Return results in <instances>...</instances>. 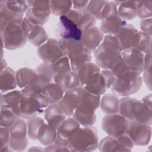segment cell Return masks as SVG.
Wrapping results in <instances>:
<instances>
[{
	"mask_svg": "<svg viewBox=\"0 0 152 152\" xmlns=\"http://www.w3.org/2000/svg\"><path fill=\"white\" fill-rule=\"evenodd\" d=\"M110 70L115 79L110 88L116 96L128 97L140 89L142 78L140 74L131 71L122 61L116 63Z\"/></svg>",
	"mask_w": 152,
	"mask_h": 152,
	"instance_id": "6da1fadb",
	"label": "cell"
},
{
	"mask_svg": "<svg viewBox=\"0 0 152 152\" xmlns=\"http://www.w3.org/2000/svg\"><path fill=\"white\" fill-rule=\"evenodd\" d=\"M122 50L115 36L104 35V38L94 51L96 63L102 69H110L122 61Z\"/></svg>",
	"mask_w": 152,
	"mask_h": 152,
	"instance_id": "7a4b0ae2",
	"label": "cell"
},
{
	"mask_svg": "<svg viewBox=\"0 0 152 152\" xmlns=\"http://www.w3.org/2000/svg\"><path fill=\"white\" fill-rule=\"evenodd\" d=\"M119 113L129 122H140L151 125V109L141 100L130 97H123L119 99Z\"/></svg>",
	"mask_w": 152,
	"mask_h": 152,
	"instance_id": "3957f363",
	"label": "cell"
},
{
	"mask_svg": "<svg viewBox=\"0 0 152 152\" xmlns=\"http://www.w3.org/2000/svg\"><path fill=\"white\" fill-rule=\"evenodd\" d=\"M100 97L83 88L81 100L72 116L82 126L93 125L96 120V111L100 107Z\"/></svg>",
	"mask_w": 152,
	"mask_h": 152,
	"instance_id": "277c9868",
	"label": "cell"
},
{
	"mask_svg": "<svg viewBox=\"0 0 152 152\" xmlns=\"http://www.w3.org/2000/svg\"><path fill=\"white\" fill-rule=\"evenodd\" d=\"M71 151H92L98 148L99 138L96 128L92 125L80 126L68 139Z\"/></svg>",
	"mask_w": 152,
	"mask_h": 152,
	"instance_id": "5b68a950",
	"label": "cell"
},
{
	"mask_svg": "<svg viewBox=\"0 0 152 152\" xmlns=\"http://www.w3.org/2000/svg\"><path fill=\"white\" fill-rule=\"evenodd\" d=\"M59 41L64 52L69 59L72 71L77 72L84 63L91 61V52L80 40L61 39Z\"/></svg>",
	"mask_w": 152,
	"mask_h": 152,
	"instance_id": "8992f818",
	"label": "cell"
},
{
	"mask_svg": "<svg viewBox=\"0 0 152 152\" xmlns=\"http://www.w3.org/2000/svg\"><path fill=\"white\" fill-rule=\"evenodd\" d=\"M37 74L25 88L21 90L24 95L39 98L43 88L53 81L54 74L50 64L43 62L40 64L35 69Z\"/></svg>",
	"mask_w": 152,
	"mask_h": 152,
	"instance_id": "52a82bcc",
	"label": "cell"
},
{
	"mask_svg": "<svg viewBox=\"0 0 152 152\" xmlns=\"http://www.w3.org/2000/svg\"><path fill=\"white\" fill-rule=\"evenodd\" d=\"M21 23H10L1 31V49L15 50L25 45L27 38L21 28Z\"/></svg>",
	"mask_w": 152,
	"mask_h": 152,
	"instance_id": "ba28073f",
	"label": "cell"
},
{
	"mask_svg": "<svg viewBox=\"0 0 152 152\" xmlns=\"http://www.w3.org/2000/svg\"><path fill=\"white\" fill-rule=\"evenodd\" d=\"M28 9L26 17L34 25L42 26L46 23L51 14L50 1H27Z\"/></svg>",
	"mask_w": 152,
	"mask_h": 152,
	"instance_id": "9c48e42d",
	"label": "cell"
},
{
	"mask_svg": "<svg viewBox=\"0 0 152 152\" xmlns=\"http://www.w3.org/2000/svg\"><path fill=\"white\" fill-rule=\"evenodd\" d=\"M9 144L13 151H23L27 147V127L24 119L19 118L10 128Z\"/></svg>",
	"mask_w": 152,
	"mask_h": 152,
	"instance_id": "30bf717a",
	"label": "cell"
},
{
	"mask_svg": "<svg viewBox=\"0 0 152 152\" xmlns=\"http://www.w3.org/2000/svg\"><path fill=\"white\" fill-rule=\"evenodd\" d=\"M129 122L118 113L105 115L102 120L103 130L109 135L118 138L126 132Z\"/></svg>",
	"mask_w": 152,
	"mask_h": 152,
	"instance_id": "8fae6325",
	"label": "cell"
},
{
	"mask_svg": "<svg viewBox=\"0 0 152 152\" xmlns=\"http://www.w3.org/2000/svg\"><path fill=\"white\" fill-rule=\"evenodd\" d=\"M37 53L43 62L51 64L60 58L65 56L59 41L54 38H49L43 45L38 47Z\"/></svg>",
	"mask_w": 152,
	"mask_h": 152,
	"instance_id": "7c38bea8",
	"label": "cell"
},
{
	"mask_svg": "<svg viewBox=\"0 0 152 152\" xmlns=\"http://www.w3.org/2000/svg\"><path fill=\"white\" fill-rule=\"evenodd\" d=\"M126 132L129 135L135 145H147L151 140V125L129 122Z\"/></svg>",
	"mask_w": 152,
	"mask_h": 152,
	"instance_id": "4fadbf2b",
	"label": "cell"
},
{
	"mask_svg": "<svg viewBox=\"0 0 152 152\" xmlns=\"http://www.w3.org/2000/svg\"><path fill=\"white\" fill-rule=\"evenodd\" d=\"M65 92V90L60 83L52 81L46 85L39 97L42 108L45 109L50 104L58 103Z\"/></svg>",
	"mask_w": 152,
	"mask_h": 152,
	"instance_id": "5bb4252c",
	"label": "cell"
},
{
	"mask_svg": "<svg viewBox=\"0 0 152 152\" xmlns=\"http://www.w3.org/2000/svg\"><path fill=\"white\" fill-rule=\"evenodd\" d=\"M83 92V87H79L65 91L62 98L58 103V104L66 116L69 117L72 116L76 107L81 100Z\"/></svg>",
	"mask_w": 152,
	"mask_h": 152,
	"instance_id": "9a60e30c",
	"label": "cell"
},
{
	"mask_svg": "<svg viewBox=\"0 0 152 152\" xmlns=\"http://www.w3.org/2000/svg\"><path fill=\"white\" fill-rule=\"evenodd\" d=\"M122 61L128 68L138 74L144 70V53L135 48H130L121 52Z\"/></svg>",
	"mask_w": 152,
	"mask_h": 152,
	"instance_id": "2e32d148",
	"label": "cell"
},
{
	"mask_svg": "<svg viewBox=\"0 0 152 152\" xmlns=\"http://www.w3.org/2000/svg\"><path fill=\"white\" fill-rule=\"evenodd\" d=\"M43 109L39 98L23 95L19 104L20 117L27 119L42 113Z\"/></svg>",
	"mask_w": 152,
	"mask_h": 152,
	"instance_id": "e0dca14e",
	"label": "cell"
},
{
	"mask_svg": "<svg viewBox=\"0 0 152 152\" xmlns=\"http://www.w3.org/2000/svg\"><path fill=\"white\" fill-rule=\"evenodd\" d=\"M59 29L61 39L80 40L83 31L66 15H62L59 19Z\"/></svg>",
	"mask_w": 152,
	"mask_h": 152,
	"instance_id": "ac0fdd59",
	"label": "cell"
},
{
	"mask_svg": "<svg viewBox=\"0 0 152 152\" xmlns=\"http://www.w3.org/2000/svg\"><path fill=\"white\" fill-rule=\"evenodd\" d=\"M104 36L100 28L94 26L83 31L80 41L88 50L94 52L102 43Z\"/></svg>",
	"mask_w": 152,
	"mask_h": 152,
	"instance_id": "d6986e66",
	"label": "cell"
},
{
	"mask_svg": "<svg viewBox=\"0 0 152 152\" xmlns=\"http://www.w3.org/2000/svg\"><path fill=\"white\" fill-rule=\"evenodd\" d=\"M66 16L74 22L82 30L94 26L96 22L94 16L87 9L82 10H71Z\"/></svg>",
	"mask_w": 152,
	"mask_h": 152,
	"instance_id": "ffe728a7",
	"label": "cell"
},
{
	"mask_svg": "<svg viewBox=\"0 0 152 152\" xmlns=\"http://www.w3.org/2000/svg\"><path fill=\"white\" fill-rule=\"evenodd\" d=\"M138 30L131 25L124 26L115 36L122 50L133 48Z\"/></svg>",
	"mask_w": 152,
	"mask_h": 152,
	"instance_id": "44dd1931",
	"label": "cell"
},
{
	"mask_svg": "<svg viewBox=\"0 0 152 152\" xmlns=\"http://www.w3.org/2000/svg\"><path fill=\"white\" fill-rule=\"evenodd\" d=\"M44 117L47 123L56 129L66 119L65 115L58 103L49 105L44 110Z\"/></svg>",
	"mask_w": 152,
	"mask_h": 152,
	"instance_id": "7402d4cb",
	"label": "cell"
},
{
	"mask_svg": "<svg viewBox=\"0 0 152 152\" xmlns=\"http://www.w3.org/2000/svg\"><path fill=\"white\" fill-rule=\"evenodd\" d=\"M126 24H127L126 20L116 15L102 20L100 28L104 34L115 36Z\"/></svg>",
	"mask_w": 152,
	"mask_h": 152,
	"instance_id": "603a6c76",
	"label": "cell"
},
{
	"mask_svg": "<svg viewBox=\"0 0 152 152\" xmlns=\"http://www.w3.org/2000/svg\"><path fill=\"white\" fill-rule=\"evenodd\" d=\"M23 95L21 90H18L5 93L1 96V107H8L20 116L19 104Z\"/></svg>",
	"mask_w": 152,
	"mask_h": 152,
	"instance_id": "cb8c5ba5",
	"label": "cell"
},
{
	"mask_svg": "<svg viewBox=\"0 0 152 152\" xmlns=\"http://www.w3.org/2000/svg\"><path fill=\"white\" fill-rule=\"evenodd\" d=\"M54 74L53 81L61 84L67 73L71 71L70 62L66 55L63 56L50 64Z\"/></svg>",
	"mask_w": 152,
	"mask_h": 152,
	"instance_id": "d4e9b609",
	"label": "cell"
},
{
	"mask_svg": "<svg viewBox=\"0 0 152 152\" xmlns=\"http://www.w3.org/2000/svg\"><path fill=\"white\" fill-rule=\"evenodd\" d=\"M83 87L87 91L100 96L104 94L107 89L101 71L93 76Z\"/></svg>",
	"mask_w": 152,
	"mask_h": 152,
	"instance_id": "484cf974",
	"label": "cell"
},
{
	"mask_svg": "<svg viewBox=\"0 0 152 152\" xmlns=\"http://www.w3.org/2000/svg\"><path fill=\"white\" fill-rule=\"evenodd\" d=\"M118 15L125 20H131L137 17V4L135 1H115Z\"/></svg>",
	"mask_w": 152,
	"mask_h": 152,
	"instance_id": "4316f807",
	"label": "cell"
},
{
	"mask_svg": "<svg viewBox=\"0 0 152 152\" xmlns=\"http://www.w3.org/2000/svg\"><path fill=\"white\" fill-rule=\"evenodd\" d=\"M23 14L17 13L8 9L4 1H0V30H2L8 24L12 23H21Z\"/></svg>",
	"mask_w": 152,
	"mask_h": 152,
	"instance_id": "83f0119b",
	"label": "cell"
},
{
	"mask_svg": "<svg viewBox=\"0 0 152 152\" xmlns=\"http://www.w3.org/2000/svg\"><path fill=\"white\" fill-rule=\"evenodd\" d=\"M15 72L10 67L1 71L0 87L2 93L14 90L17 87Z\"/></svg>",
	"mask_w": 152,
	"mask_h": 152,
	"instance_id": "f1b7e54d",
	"label": "cell"
},
{
	"mask_svg": "<svg viewBox=\"0 0 152 152\" xmlns=\"http://www.w3.org/2000/svg\"><path fill=\"white\" fill-rule=\"evenodd\" d=\"M57 134L58 131L55 128L48 123L44 122L38 131L37 139L42 145L46 146L55 142Z\"/></svg>",
	"mask_w": 152,
	"mask_h": 152,
	"instance_id": "f546056e",
	"label": "cell"
},
{
	"mask_svg": "<svg viewBox=\"0 0 152 152\" xmlns=\"http://www.w3.org/2000/svg\"><path fill=\"white\" fill-rule=\"evenodd\" d=\"M101 110L106 115L119 113V99L114 93H107L100 99Z\"/></svg>",
	"mask_w": 152,
	"mask_h": 152,
	"instance_id": "4dcf8cb0",
	"label": "cell"
},
{
	"mask_svg": "<svg viewBox=\"0 0 152 152\" xmlns=\"http://www.w3.org/2000/svg\"><path fill=\"white\" fill-rule=\"evenodd\" d=\"M100 71V68L96 63L91 61L84 63L77 71L82 87H83L93 76Z\"/></svg>",
	"mask_w": 152,
	"mask_h": 152,
	"instance_id": "1f68e13d",
	"label": "cell"
},
{
	"mask_svg": "<svg viewBox=\"0 0 152 152\" xmlns=\"http://www.w3.org/2000/svg\"><path fill=\"white\" fill-rule=\"evenodd\" d=\"M27 38L32 45L37 48L45 43L49 39L45 28L39 25H33Z\"/></svg>",
	"mask_w": 152,
	"mask_h": 152,
	"instance_id": "d6a6232c",
	"label": "cell"
},
{
	"mask_svg": "<svg viewBox=\"0 0 152 152\" xmlns=\"http://www.w3.org/2000/svg\"><path fill=\"white\" fill-rule=\"evenodd\" d=\"M98 148L102 152L104 151H128L131 149L122 145L116 138L107 136L102 139L99 142Z\"/></svg>",
	"mask_w": 152,
	"mask_h": 152,
	"instance_id": "836d02e7",
	"label": "cell"
},
{
	"mask_svg": "<svg viewBox=\"0 0 152 152\" xmlns=\"http://www.w3.org/2000/svg\"><path fill=\"white\" fill-rule=\"evenodd\" d=\"M78 122L72 116L66 118L58 128V134L65 139H68L81 126Z\"/></svg>",
	"mask_w": 152,
	"mask_h": 152,
	"instance_id": "e575fe53",
	"label": "cell"
},
{
	"mask_svg": "<svg viewBox=\"0 0 152 152\" xmlns=\"http://www.w3.org/2000/svg\"><path fill=\"white\" fill-rule=\"evenodd\" d=\"M36 74L35 69L27 67L18 69L15 72L17 86L21 89L25 88L30 83Z\"/></svg>",
	"mask_w": 152,
	"mask_h": 152,
	"instance_id": "d590c367",
	"label": "cell"
},
{
	"mask_svg": "<svg viewBox=\"0 0 152 152\" xmlns=\"http://www.w3.org/2000/svg\"><path fill=\"white\" fill-rule=\"evenodd\" d=\"M51 14L57 15H66L72 10V1H50Z\"/></svg>",
	"mask_w": 152,
	"mask_h": 152,
	"instance_id": "8d00e7d4",
	"label": "cell"
},
{
	"mask_svg": "<svg viewBox=\"0 0 152 152\" xmlns=\"http://www.w3.org/2000/svg\"><path fill=\"white\" fill-rule=\"evenodd\" d=\"M151 36L141 31H138L134 47L142 53H145L151 50Z\"/></svg>",
	"mask_w": 152,
	"mask_h": 152,
	"instance_id": "74e56055",
	"label": "cell"
},
{
	"mask_svg": "<svg viewBox=\"0 0 152 152\" xmlns=\"http://www.w3.org/2000/svg\"><path fill=\"white\" fill-rule=\"evenodd\" d=\"M20 116L11 109L1 107V126L10 128Z\"/></svg>",
	"mask_w": 152,
	"mask_h": 152,
	"instance_id": "f35d334b",
	"label": "cell"
},
{
	"mask_svg": "<svg viewBox=\"0 0 152 152\" xmlns=\"http://www.w3.org/2000/svg\"><path fill=\"white\" fill-rule=\"evenodd\" d=\"M26 122L28 137L31 140L37 139L38 131L42 124L44 123V120L39 116H35L27 119Z\"/></svg>",
	"mask_w": 152,
	"mask_h": 152,
	"instance_id": "ab89813d",
	"label": "cell"
},
{
	"mask_svg": "<svg viewBox=\"0 0 152 152\" xmlns=\"http://www.w3.org/2000/svg\"><path fill=\"white\" fill-rule=\"evenodd\" d=\"M61 84L64 87L65 91L79 87H82L77 72L72 70L66 74L62 80Z\"/></svg>",
	"mask_w": 152,
	"mask_h": 152,
	"instance_id": "60d3db41",
	"label": "cell"
},
{
	"mask_svg": "<svg viewBox=\"0 0 152 152\" xmlns=\"http://www.w3.org/2000/svg\"><path fill=\"white\" fill-rule=\"evenodd\" d=\"M137 16L140 18H151L152 15V1H136Z\"/></svg>",
	"mask_w": 152,
	"mask_h": 152,
	"instance_id": "b9f144b4",
	"label": "cell"
},
{
	"mask_svg": "<svg viewBox=\"0 0 152 152\" xmlns=\"http://www.w3.org/2000/svg\"><path fill=\"white\" fill-rule=\"evenodd\" d=\"M106 2L107 1H89L86 9L94 16L96 19L100 20Z\"/></svg>",
	"mask_w": 152,
	"mask_h": 152,
	"instance_id": "7bdbcfd3",
	"label": "cell"
},
{
	"mask_svg": "<svg viewBox=\"0 0 152 152\" xmlns=\"http://www.w3.org/2000/svg\"><path fill=\"white\" fill-rule=\"evenodd\" d=\"M8 9L17 13L24 14L28 9L26 1H4Z\"/></svg>",
	"mask_w": 152,
	"mask_h": 152,
	"instance_id": "ee69618b",
	"label": "cell"
},
{
	"mask_svg": "<svg viewBox=\"0 0 152 152\" xmlns=\"http://www.w3.org/2000/svg\"><path fill=\"white\" fill-rule=\"evenodd\" d=\"M118 15L117 6L113 1L106 2L101 15V20Z\"/></svg>",
	"mask_w": 152,
	"mask_h": 152,
	"instance_id": "f6af8a7d",
	"label": "cell"
},
{
	"mask_svg": "<svg viewBox=\"0 0 152 152\" xmlns=\"http://www.w3.org/2000/svg\"><path fill=\"white\" fill-rule=\"evenodd\" d=\"M0 148L3 147L4 146L10 145V128L4 126H1L0 128Z\"/></svg>",
	"mask_w": 152,
	"mask_h": 152,
	"instance_id": "bcb514c9",
	"label": "cell"
},
{
	"mask_svg": "<svg viewBox=\"0 0 152 152\" xmlns=\"http://www.w3.org/2000/svg\"><path fill=\"white\" fill-rule=\"evenodd\" d=\"M116 138L118 140L119 142L125 148L131 150V148H132L135 145L131 137L126 132L124 133Z\"/></svg>",
	"mask_w": 152,
	"mask_h": 152,
	"instance_id": "7dc6e473",
	"label": "cell"
},
{
	"mask_svg": "<svg viewBox=\"0 0 152 152\" xmlns=\"http://www.w3.org/2000/svg\"><path fill=\"white\" fill-rule=\"evenodd\" d=\"M151 17L141 19L140 26L141 31L151 36Z\"/></svg>",
	"mask_w": 152,
	"mask_h": 152,
	"instance_id": "c3c4849f",
	"label": "cell"
},
{
	"mask_svg": "<svg viewBox=\"0 0 152 152\" xmlns=\"http://www.w3.org/2000/svg\"><path fill=\"white\" fill-rule=\"evenodd\" d=\"M101 73L105 80L107 88H110L113 83L115 76L110 69H103L101 71Z\"/></svg>",
	"mask_w": 152,
	"mask_h": 152,
	"instance_id": "681fc988",
	"label": "cell"
},
{
	"mask_svg": "<svg viewBox=\"0 0 152 152\" xmlns=\"http://www.w3.org/2000/svg\"><path fill=\"white\" fill-rule=\"evenodd\" d=\"M151 65L144 68L143 70V81L147 87L151 90Z\"/></svg>",
	"mask_w": 152,
	"mask_h": 152,
	"instance_id": "f907efd6",
	"label": "cell"
},
{
	"mask_svg": "<svg viewBox=\"0 0 152 152\" xmlns=\"http://www.w3.org/2000/svg\"><path fill=\"white\" fill-rule=\"evenodd\" d=\"M44 151H70L68 147L62 146L55 143L52 144L46 145L45 147Z\"/></svg>",
	"mask_w": 152,
	"mask_h": 152,
	"instance_id": "816d5d0a",
	"label": "cell"
},
{
	"mask_svg": "<svg viewBox=\"0 0 152 152\" xmlns=\"http://www.w3.org/2000/svg\"><path fill=\"white\" fill-rule=\"evenodd\" d=\"M89 1H72L74 10H82L87 8Z\"/></svg>",
	"mask_w": 152,
	"mask_h": 152,
	"instance_id": "f5cc1de1",
	"label": "cell"
},
{
	"mask_svg": "<svg viewBox=\"0 0 152 152\" xmlns=\"http://www.w3.org/2000/svg\"><path fill=\"white\" fill-rule=\"evenodd\" d=\"M141 101L143 103H144L148 108L151 109V94H149L145 97H144Z\"/></svg>",
	"mask_w": 152,
	"mask_h": 152,
	"instance_id": "db71d44e",
	"label": "cell"
},
{
	"mask_svg": "<svg viewBox=\"0 0 152 152\" xmlns=\"http://www.w3.org/2000/svg\"><path fill=\"white\" fill-rule=\"evenodd\" d=\"M28 151H44V150L41 148V147L39 146H33L31 147L29 149H28L27 150Z\"/></svg>",
	"mask_w": 152,
	"mask_h": 152,
	"instance_id": "11a10c76",
	"label": "cell"
},
{
	"mask_svg": "<svg viewBox=\"0 0 152 152\" xmlns=\"http://www.w3.org/2000/svg\"><path fill=\"white\" fill-rule=\"evenodd\" d=\"M7 62L5 59H1V71L3 70L5 68H7Z\"/></svg>",
	"mask_w": 152,
	"mask_h": 152,
	"instance_id": "9f6ffc18",
	"label": "cell"
}]
</instances>
